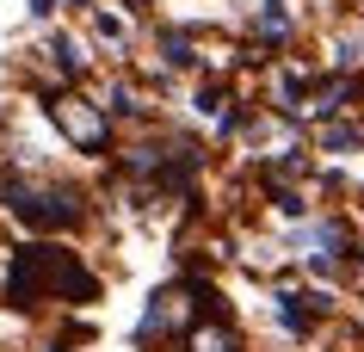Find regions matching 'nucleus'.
Instances as JSON below:
<instances>
[{
	"instance_id": "nucleus-10",
	"label": "nucleus",
	"mask_w": 364,
	"mask_h": 352,
	"mask_svg": "<svg viewBox=\"0 0 364 352\" xmlns=\"http://www.w3.org/2000/svg\"><path fill=\"white\" fill-rule=\"evenodd\" d=\"M56 13V0H31V19H50Z\"/></svg>"
},
{
	"instance_id": "nucleus-7",
	"label": "nucleus",
	"mask_w": 364,
	"mask_h": 352,
	"mask_svg": "<svg viewBox=\"0 0 364 352\" xmlns=\"http://www.w3.org/2000/svg\"><path fill=\"white\" fill-rule=\"evenodd\" d=\"M43 56L56 62V75H62V80H75L80 68H87V62H80V50H75V38H50V50H43Z\"/></svg>"
},
{
	"instance_id": "nucleus-8",
	"label": "nucleus",
	"mask_w": 364,
	"mask_h": 352,
	"mask_svg": "<svg viewBox=\"0 0 364 352\" xmlns=\"http://www.w3.org/2000/svg\"><path fill=\"white\" fill-rule=\"evenodd\" d=\"M358 137H364L358 124H327V130H321V142H327V149H352Z\"/></svg>"
},
{
	"instance_id": "nucleus-3",
	"label": "nucleus",
	"mask_w": 364,
	"mask_h": 352,
	"mask_svg": "<svg viewBox=\"0 0 364 352\" xmlns=\"http://www.w3.org/2000/svg\"><path fill=\"white\" fill-rule=\"evenodd\" d=\"M0 204L19 223H31V229H75L80 216H87L75 204V192L43 186V179H19V174H0Z\"/></svg>"
},
{
	"instance_id": "nucleus-12",
	"label": "nucleus",
	"mask_w": 364,
	"mask_h": 352,
	"mask_svg": "<svg viewBox=\"0 0 364 352\" xmlns=\"http://www.w3.org/2000/svg\"><path fill=\"white\" fill-rule=\"evenodd\" d=\"M56 352H62V346H56Z\"/></svg>"
},
{
	"instance_id": "nucleus-5",
	"label": "nucleus",
	"mask_w": 364,
	"mask_h": 352,
	"mask_svg": "<svg viewBox=\"0 0 364 352\" xmlns=\"http://www.w3.org/2000/svg\"><path fill=\"white\" fill-rule=\"evenodd\" d=\"M179 346H186V352H241V334L229 328V315H210V328H204V321H192Z\"/></svg>"
},
{
	"instance_id": "nucleus-9",
	"label": "nucleus",
	"mask_w": 364,
	"mask_h": 352,
	"mask_svg": "<svg viewBox=\"0 0 364 352\" xmlns=\"http://www.w3.org/2000/svg\"><path fill=\"white\" fill-rule=\"evenodd\" d=\"M99 38H112V43H124V19H117V13H99Z\"/></svg>"
},
{
	"instance_id": "nucleus-4",
	"label": "nucleus",
	"mask_w": 364,
	"mask_h": 352,
	"mask_svg": "<svg viewBox=\"0 0 364 352\" xmlns=\"http://www.w3.org/2000/svg\"><path fill=\"white\" fill-rule=\"evenodd\" d=\"M43 112H50V124L75 142L80 155H105V149H112V124H105V112L87 105L80 93H50V99H43Z\"/></svg>"
},
{
	"instance_id": "nucleus-11",
	"label": "nucleus",
	"mask_w": 364,
	"mask_h": 352,
	"mask_svg": "<svg viewBox=\"0 0 364 352\" xmlns=\"http://www.w3.org/2000/svg\"><path fill=\"white\" fill-rule=\"evenodd\" d=\"M75 6H80V0H75Z\"/></svg>"
},
{
	"instance_id": "nucleus-6",
	"label": "nucleus",
	"mask_w": 364,
	"mask_h": 352,
	"mask_svg": "<svg viewBox=\"0 0 364 352\" xmlns=\"http://www.w3.org/2000/svg\"><path fill=\"white\" fill-rule=\"evenodd\" d=\"M259 38H266V43H284V38H290V13H284V0H266V6H259Z\"/></svg>"
},
{
	"instance_id": "nucleus-1",
	"label": "nucleus",
	"mask_w": 364,
	"mask_h": 352,
	"mask_svg": "<svg viewBox=\"0 0 364 352\" xmlns=\"http://www.w3.org/2000/svg\"><path fill=\"white\" fill-rule=\"evenodd\" d=\"M43 297H68V303H93L99 278L80 266L68 247H19L6 266V303L13 309H38Z\"/></svg>"
},
{
	"instance_id": "nucleus-2",
	"label": "nucleus",
	"mask_w": 364,
	"mask_h": 352,
	"mask_svg": "<svg viewBox=\"0 0 364 352\" xmlns=\"http://www.w3.org/2000/svg\"><path fill=\"white\" fill-rule=\"evenodd\" d=\"M204 315H223V297H216L204 278H179V284H167V291L149 303V315H142L136 340H142V346H179V340H186V328H192V321H204Z\"/></svg>"
}]
</instances>
